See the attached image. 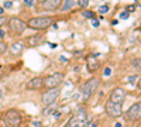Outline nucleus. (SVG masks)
Here are the masks:
<instances>
[{
  "instance_id": "1",
  "label": "nucleus",
  "mask_w": 141,
  "mask_h": 127,
  "mask_svg": "<svg viewBox=\"0 0 141 127\" xmlns=\"http://www.w3.org/2000/svg\"><path fill=\"white\" fill-rule=\"evenodd\" d=\"M1 123H4L6 127H18L20 123H21V114L18 113L17 110H9L4 114Z\"/></svg>"
},
{
  "instance_id": "2",
  "label": "nucleus",
  "mask_w": 141,
  "mask_h": 127,
  "mask_svg": "<svg viewBox=\"0 0 141 127\" xmlns=\"http://www.w3.org/2000/svg\"><path fill=\"white\" fill-rule=\"evenodd\" d=\"M52 24V18L51 17H34L28 20L27 26L30 28H35V30H45Z\"/></svg>"
},
{
  "instance_id": "3",
  "label": "nucleus",
  "mask_w": 141,
  "mask_h": 127,
  "mask_svg": "<svg viewBox=\"0 0 141 127\" xmlns=\"http://www.w3.org/2000/svg\"><path fill=\"white\" fill-rule=\"evenodd\" d=\"M66 127H89V123L86 122V112L83 109H79Z\"/></svg>"
},
{
  "instance_id": "4",
  "label": "nucleus",
  "mask_w": 141,
  "mask_h": 127,
  "mask_svg": "<svg viewBox=\"0 0 141 127\" xmlns=\"http://www.w3.org/2000/svg\"><path fill=\"white\" fill-rule=\"evenodd\" d=\"M59 95H61V90H59L58 88L48 89L47 92H44V93H42L41 102H42V103H44L45 106H49V105H52V103H55V102L58 100Z\"/></svg>"
},
{
  "instance_id": "5",
  "label": "nucleus",
  "mask_w": 141,
  "mask_h": 127,
  "mask_svg": "<svg viewBox=\"0 0 141 127\" xmlns=\"http://www.w3.org/2000/svg\"><path fill=\"white\" fill-rule=\"evenodd\" d=\"M62 79H64V75L61 72H55V74L49 75L44 79V85L47 89H54V88H58L61 85Z\"/></svg>"
},
{
  "instance_id": "6",
  "label": "nucleus",
  "mask_w": 141,
  "mask_h": 127,
  "mask_svg": "<svg viewBox=\"0 0 141 127\" xmlns=\"http://www.w3.org/2000/svg\"><path fill=\"white\" fill-rule=\"evenodd\" d=\"M99 78H92L89 79L88 82L83 85V88H82V95H83L85 99H88V97H90L93 95V92L97 89V86H99Z\"/></svg>"
},
{
  "instance_id": "7",
  "label": "nucleus",
  "mask_w": 141,
  "mask_h": 127,
  "mask_svg": "<svg viewBox=\"0 0 141 127\" xmlns=\"http://www.w3.org/2000/svg\"><path fill=\"white\" fill-rule=\"evenodd\" d=\"M105 110L107 116L110 117H119L123 114V107H121V103H113V102H106V106H105Z\"/></svg>"
},
{
  "instance_id": "8",
  "label": "nucleus",
  "mask_w": 141,
  "mask_h": 127,
  "mask_svg": "<svg viewBox=\"0 0 141 127\" xmlns=\"http://www.w3.org/2000/svg\"><path fill=\"white\" fill-rule=\"evenodd\" d=\"M9 28L13 31L14 34H21L23 31L27 28V24L17 17H11L9 20Z\"/></svg>"
},
{
  "instance_id": "9",
  "label": "nucleus",
  "mask_w": 141,
  "mask_h": 127,
  "mask_svg": "<svg viewBox=\"0 0 141 127\" xmlns=\"http://www.w3.org/2000/svg\"><path fill=\"white\" fill-rule=\"evenodd\" d=\"M126 119L131 120V122L140 120L141 119V105L140 103H134L133 106L128 107V110L126 112Z\"/></svg>"
},
{
  "instance_id": "10",
  "label": "nucleus",
  "mask_w": 141,
  "mask_h": 127,
  "mask_svg": "<svg viewBox=\"0 0 141 127\" xmlns=\"http://www.w3.org/2000/svg\"><path fill=\"white\" fill-rule=\"evenodd\" d=\"M124 99H126V90L123 88L113 89V92L110 95V102H113V103H121L123 105Z\"/></svg>"
},
{
  "instance_id": "11",
  "label": "nucleus",
  "mask_w": 141,
  "mask_h": 127,
  "mask_svg": "<svg viewBox=\"0 0 141 127\" xmlns=\"http://www.w3.org/2000/svg\"><path fill=\"white\" fill-rule=\"evenodd\" d=\"M86 65H88L89 72H96L99 68V61H97V55L95 54H89L86 57Z\"/></svg>"
},
{
  "instance_id": "12",
  "label": "nucleus",
  "mask_w": 141,
  "mask_h": 127,
  "mask_svg": "<svg viewBox=\"0 0 141 127\" xmlns=\"http://www.w3.org/2000/svg\"><path fill=\"white\" fill-rule=\"evenodd\" d=\"M61 3H62V0H45L44 3H42V6L48 11H55L61 6Z\"/></svg>"
},
{
  "instance_id": "13",
  "label": "nucleus",
  "mask_w": 141,
  "mask_h": 127,
  "mask_svg": "<svg viewBox=\"0 0 141 127\" xmlns=\"http://www.w3.org/2000/svg\"><path fill=\"white\" fill-rule=\"evenodd\" d=\"M42 85H44V79L37 76V78H33L31 81L27 82V89H40Z\"/></svg>"
},
{
  "instance_id": "14",
  "label": "nucleus",
  "mask_w": 141,
  "mask_h": 127,
  "mask_svg": "<svg viewBox=\"0 0 141 127\" xmlns=\"http://www.w3.org/2000/svg\"><path fill=\"white\" fill-rule=\"evenodd\" d=\"M23 49H24V44L17 41V42H13V44L10 45V54L11 55H20L23 52Z\"/></svg>"
},
{
  "instance_id": "15",
  "label": "nucleus",
  "mask_w": 141,
  "mask_h": 127,
  "mask_svg": "<svg viewBox=\"0 0 141 127\" xmlns=\"http://www.w3.org/2000/svg\"><path fill=\"white\" fill-rule=\"evenodd\" d=\"M44 40V35L42 34H37V35H33V37H28L26 40V42L30 47H35V45H40V42Z\"/></svg>"
},
{
  "instance_id": "16",
  "label": "nucleus",
  "mask_w": 141,
  "mask_h": 127,
  "mask_svg": "<svg viewBox=\"0 0 141 127\" xmlns=\"http://www.w3.org/2000/svg\"><path fill=\"white\" fill-rule=\"evenodd\" d=\"M75 6V0H64V4H62V11H68L69 9H72Z\"/></svg>"
},
{
  "instance_id": "17",
  "label": "nucleus",
  "mask_w": 141,
  "mask_h": 127,
  "mask_svg": "<svg viewBox=\"0 0 141 127\" xmlns=\"http://www.w3.org/2000/svg\"><path fill=\"white\" fill-rule=\"evenodd\" d=\"M131 65L134 66V68H138V69H141V59H140V58L133 59V61H131Z\"/></svg>"
},
{
  "instance_id": "18",
  "label": "nucleus",
  "mask_w": 141,
  "mask_h": 127,
  "mask_svg": "<svg viewBox=\"0 0 141 127\" xmlns=\"http://www.w3.org/2000/svg\"><path fill=\"white\" fill-rule=\"evenodd\" d=\"M82 16L86 17V18H93L95 13H93V11H89V10H83V11H82Z\"/></svg>"
},
{
  "instance_id": "19",
  "label": "nucleus",
  "mask_w": 141,
  "mask_h": 127,
  "mask_svg": "<svg viewBox=\"0 0 141 127\" xmlns=\"http://www.w3.org/2000/svg\"><path fill=\"white\" fill-rule=\"evenodd\" d=\"M107 11H109V6H107V4H103V6L99 7V13H100V14H106Z\"/></svg>"
},
{
  "instance_id": "20",
  "label": "nucleus",
  "mask_w": 141,
  "mask_h": 127,
  "mask_svg": "<svg viewBox=\"0 0 141 127\" xmlns=\"http://www.w3.org/2000/svg\"><path fill=\"white\" fill-rule=\"evenodd\" d=\"M78 4L80 6V7H88V4H89V0H79V1H78Z\"/></svg>"
},
{
  "instance_id": "21",
  "label": "nucleus",
  "mask_w": 141,
  "mask_h": 127,
  "mask_svg": "<svg viewBox=\"0 0 141 127\" xmlns=\"http://www.w3.org/2000/svg\"><path fill=\"white\" fill-rule=\"evenodd\" d=\"M6 49H7V45H6L3 41H0V54L6 52Z\"/></svg>"
},
{
  "instance_id": "22",
  "label": "nucleus",
  "mask_w": 141,
  "mask_h": 127,
  "mask_svg": "<svg viewBox=\"0 0 141 127\" xmlns=\"http://www.w3.org/2000/svg\"><path fill=\"white\" fill-rule=\"evenodd\" d=\"M54 112H55V109H54V107H48V109H45L44 114H45V116H48V114L54 113Z\"/></svg>"
},
{
  "instance_id": "23",
  "label": "nucleus",
  "mask_w": 141,
  "mask_h": 127,
  "mask_svg": "<svg viewBox=\"0 0 141 127\" xmlns=\"http://www.w3.org/2000/svg\"><path fill=\"white\" fill-rule=\"evenodd\" d=\"M13 7V1H4V9H11Z\"/></svg>"
},
{
  "instance_id": "24",
  "label": "nucleus",
  "mask_w": 141,
  "mask_h": 127,
  "mask_svg": "<svg viewBox=\"0 0 141 127\" xmlns=\"http://www.w3.org/2000/svg\"><path fill=\"white\" fill-rule=\"evenodd\" d=\"M6 21H7V20H6V16H0V27L3 26V24H6Z\"/></svg>"
},
{
  "instance_id": "25",
  "label": "nucleus",
  "mask_w": 141,
  "mask_h": 127,
  "mask_svg": "<svg viewBox=\"0 0 141 127\" xmlns=\"http://www.w3.org/2000/svg\"><path fill=\"white\" fill-rule=\"evenodd\" d=\"M92 26L93 27H99V26H100V23L97 21L96 18H92Z\"/></svg>"
},
{
  "instance_id": "26",
  "label": "nucleus",
  "mask_w": 141,
  "mask_h": 127,
  "mask_svg": "<svg viewBox=\"0 0 141 127\" xmlns=\"http://www.w3.org/2000/svg\"><path fill=\"white\" fill-rule=\"evenodd\" d=\"M24 6L31 7V6H33V0H24Z\"/></svg>"
},
{
  "instance_id": "27",
  "label": "nucleus",
  "mask_w": 141,
  "mask_h": 127,
  "mask_svg": "<svg viewBox=\"0 0 141 127\" xmlns=\"http://www.w3.org/2000/svg\"><path fill=\"white\" fill-rule=\"evenodd\" d=\"M128 14H130V13L124 11V13H121V14H120V18H127V17H128Z\"/></svg>"
},
{
  "instance_id": "28",
  "label": "nucleus",
  "mask_w": 141,
  "mask_h": 127,
  "mask_svg": "<svg viewBox=\"0 0 141 127\" xmlns=\"http://www.w3.org/2000/svg\"><path fill=\"white\" fill-rule=\"evenodd\" d=\"M134 9H136V6H128V7H127V13H131V11H134Z\"/></svg>"
},
{
  "instance_id": "29",
  "label": "nucleus",
  "mask_w": 141,
  "mask_h": 127,
  "mask_svg": "<svg viewBox=\"0 0 141 127\" xmlns=\"http://www.w3.org/2000/svg\"><path fill=\"white\" fill-rule=\"evenodd\" d=\"M110 74H111V69H110V68H106V69H105V75H106V76H109Z\"/></svg>"
},
{
  "instance_id": "30",
  "label": "nucleus",
  "mask_w": 141,
  "mask_h": 127,
  "mask_svg": "<svg viewBox=\"0 0 141 127\" xmlns=\"http://www.w3.org/2000/svg\"><path fill=\"white\" fill-rule=\"evenodd\" d=\"M137 89H138V90L141 92V78H140V81L137 82Z\"/></svg>"
},
{
  "instance_id": "31",
  "label": "nucleus",
  "mask_w": 141,
  "mask_h": 127,
  "mask_svg": "<svg viewBox=\"0 0 141 127\" xmlns=\"http://www.w3.org/2000/svg\"><path fill=\"white\" fill-rule=\"evenodd\" d=\"M136 78H137V76H130V78H128V82H130V83H133L134 81H136Z\"/></svg>"
},
{
  "instance_id": "32",
  "label": "nucleus",
  "mask_w": 141,
  "mask_h": 127,
  "mask_svg": "<svg viewBox=\"0 0 141 127\" xmlns=\"http://www.w3.org/2000/svg\"><path fill=\"white\" fill-rule=\"evenodd\" d=\"M6 35V31H3V30H0V38H3Z\"/></svg>"
},
{
  "instance_id": "33",
  "label": "nucleus",
  "mask_w": 141,
  "mask_h": 127,
  "mask_svg": "<svg viewBox=\"0 0 141 127\" xmlns=\"http://www.w3.org/2000/svg\"><path fill=\"white\" fill-rule=\"evenodd\" d=\"M4 14V10H3V7H0V16H3Z\"/></svg>"
},
{
  "instance_id": "34",
  "label": "nucleus",
  "mask_w": 141,
  "mask_h": 127,
  "mask_svg": "<svg viewBox=\"0 0 141 127\" xmlns=\"http://www.w3.org/2000/svg\"><path fill=\"white\" fill-rule=\"evenodd\" d=\"M3 97V89H0V99Z\"/></svg>"
},
{
  "instance_id": "35",
  "label": "nucleus",
  "mask_w": 141,
  "mask_h": 127,
  "mask_svg": "<svg viewBox=\"0 0 141 127\" xmlns=\"http://www.w3.org/2000/svg\"><path fill=\"white\" fill-rule=\"evenodd\" d=\"M116 127H121V123H116Z\"/></svg>"
},
{
  "instance_id": "36",
  "label": "nucleus",
  "mask_w": 141,
  "mask_h": 127,
  "mask_svg": "<svg viewBox=\"0 0 141 127\" xmlns=\"http://www.w3.org/2000/svg\"><path fill=\"white\" fill-rule=\"evenodd\" d=\"M45 0H38V3H44Z\"/></svg>"
}]
</instances>
